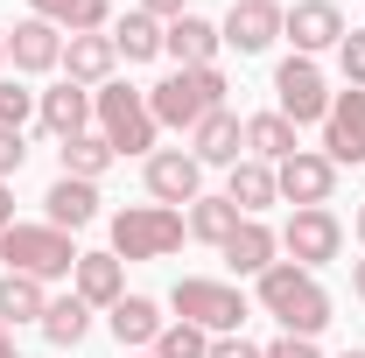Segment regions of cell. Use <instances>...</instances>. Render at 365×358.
I'll use <instances>...</instances> for the list:
<instances>
[{
    "label": "cell",
    "mask_w": 365,
    "mask_h": 358,
    "mask_svg": "<svg viewBox=\"0 0 365 358\" xmlns=\"http://www.w3.org/2000/svg\"><path fill=\"white\" fill-rule=\"evenodd\" d=\"M253 295H260V310H267L288 337H323V330H330V295H323L317 274L295 267V260H274V267L253 281Z\"/></svg>",
    "instance_id": "cell-1"
},
{
    "label": "cell",
    "mask_w": 365,
    "mask_h": 358,
    "mask_svg": "<svg viewBox=\"0 0 365 358\" xmlns=\"http://www.w3.org/2000/svg\"><path fill=\"white\" fill-rule=\"evenodd\" d=\"M0 267L7 274H29V281H71V267H78V232H56V225H7L0 232Z\"/></svg>",
    "instance_id": "cell-2"
},
{
    "label": "cell",
    "mask_w": 365,
    "mask_h": 358,
    "mask_svg": "<svg viewBox=\"0 0 365 358\" xmlns=\"http://www.w3.org/2000/svg\"><path fill=\"white\" fill-rule=\"evenodd\" d=\"M91 120H98V134L113 140L120 162H127V155H140V162L155 155V134H162V127H155V113H148V91L120 85V78L98 85V91H91Z\"/></svg>",
    "instance_id": "cell-3"
},
{
    "label": "cell",
    "mask_w": 365,
    "mask_h": 358,
    "mask_svg": "<svg viewBox=\"0 0 365 358\" xmlns=\"http://www.w3.org/2000/svg\"><path fill=\"white\" fill-rule=\"evenodd\" d=\"M225 106V71L211 63V71H169L162 85H148V113H155V127H182V134H197V120L204 113H218Z\"/></svg>",
    "instance_id": "cell-4"
},
{
    "label": "cell",
    "mask_w": 365,
    "mask_h": 358,
    "mask_svg": "<svg viewBox=\"0 0 365 358\" xmlns=\"http://www.w3.org/2000/svg\"><path fill=\"white\" fill-rule=\"evenodd\" d=\"M169 310H176L182 323H197L204 337L246 330V295H239L232 281H211V274H182L176 288H169Z\"/></svg>",
    "instance_id": "cell-5"
},
{
    "label": "cell",
    "mask_w": 365,
    "mask_h": 358,
    "mask_svg": "<svg viewBox=\"0 0 365 358\" xmlns=\"http://www.w3.org/2000/svg\"><path fill=\"white\" fill-rule=\"evenodd\" d=\"M182 239V211L169 204H127V211H113V253L120 260H169Z\"/></svg>",
    "instance_id": "cell-6"
},
{
    "label": "cell",
    "mask_w": 365,
    "mask_h": 358,
    "mask_svg": "<svg viewBox=\"0 0 365 358\" xmlns=\"http://www.w3.org/2000/svg\"><path fill=\"white\" fill-rule=\"evenodd\" d=\"M274 113L288 127H323L330 120V85H323L317 56H281L274 63Z\"/></svg>",
    "instance_id": "cell-7"
},
{
    "label": "cell",
    "mask_w": 365,
    "mask_h": 358,
    "mask_svg": "<svg viewBox=\"0 0 365 358\" xmlns=\"http://www.w3.org/2000/svg\"><path fill=\"white\" fill-rule=\"evenodd\" d=\"M281 253L295 260V267H330L337 253H344V225H337V211L330 204H309V211H288V225H281Z\"/></svg>",
    "instance_id": "cell-8"
},
{
    "label": "cell",
    "mask_w": 365,
    "mask_h": 358,
    "mask_svg": "<svg viewBox=\"0 0 365 358\" xmlns=\"http://www.w3.org/2000/svg\"><path fill=\"white\" fill-rule=\"evenodd\" d=\"M274 190H281V204H295V211L330 204V190H337V162H330L323 148H295L288 162H274Z\"/></svg>",
    "instance_id": "cell-9"
},
{
    "label": "cell",
    "mask_w": 365,
    "mask_h": 358,
    "mask_svg": "<svg viewBox=\"0 0 365 358\" xmlns=\"http://www.w3.org/2000/svg\"><path fill=\"white\" fill-rule=\"evenodd\" d=\"M148 197L169 204V211H190V204L204 197V162H197L190 148H155V155H148Z\"/></svg>",
    "instance_id": "cell-10"
},
{
    "label": "cell",
    "mask_w": 365,
    "mask_h": 358,
    "mask_svg": "<svg viewBox=\"0 0 365 358\" xmlns=\"http://www.w3.org/2000/svg\"><path fill=\"white\" fill-rule=\"evenodd\" d=\"M281 21H288L281 0H232V14L218 21V36H225V49H239V56H260V49L281 43Z\"/></svg>",
    "instance_id": "cell-11"
},
{
    "label": "cell",
    "mask_w": 365,
    "mask_h": 358,
    "mask_svg": "<svg viewBox=\"0 0 365 358\" xmlns=\"http://www.w3.org/2000/svg\"><path fill=\"white\" fill-rule=\"evenodd\" d=\"M323 155L337 169H359L365 162V91H330V120H323Z\"/></svg>",
    "instance_id": "cell-12"
},
{
    "label": "cell",
    "mask_w": 365,
    "mask_h": 358,
    "mask_svg": "<svg viewBox=\"0 0 365 358\" xmlns=\"http://www.w3.org/2000/svg\"><path fill=\"white\" fill-rule=\"evenodd\" d=\"M281 36L295 43V56H323V49L344 43V7L337 0H295L288 21H281Z\"/></svg>",
    "instance_id": "cell-13"
},
{
    "label": "cell",
    "mask_w": 365,
    "mask_h": 358,
    "mask_svg": "<svg viewBox=\"0 0 365 358\" xmlns=\"http://www.w3.org/2000/svg\"><path fill=\"white\" fill-rule=\"evenodd\" d=\"M218 49H225V36H218V21H204V14H176V21L162 29V56H169L176 71H211Z\"/></svg>",
    "instance_id": "cell-14"
},
{
    "label": "cell",
    "mask_w": 365,
    "mask_h": 358,
    "mask_svg": "<svg viewBox=\"0 0 365 358\" xmlns=\"http://www.w3.org/2000/svg\"><path fill=\"white\" fill-rule=\"evenodd\" d=\"M7 63H14L21 78L63 71V29H56V21H43V14H29V21L7 36Z\"/></svg>",
    "instance_id": "cell-15"
},
{
    "label": "cell",
    "mask_w": 365,
    "mask_h": 358,
    "mask_svg": "<svg viewBox=\"0 0 365 358\" xmlns=\"http://www.w3.org/2000/svg\"><path fill=\"white\" fill-rule=\"evenodd\" d=\"M190 155H197L204 169H232V162H246V120H239L232 106L204 113L197 134H190Z\"/></svg>",
    "instance_id": "cell-16"
},
{
    "label": "cell",
    "mask_w": 365,
    "mask_h": 358,
    "mask_svg": "<svg viewBox=\"0 0 365 358\" xmlns=\"http://www.w3.org/2000/svg\"><path fill=\"white\" fill-rule=\"evenodd\" d=\"M218 253H225V267H232V274L260 281V274H267L274 260H281V232H274L267 218H239V232H232Z\"/></svg>",
    "instance_id": "cell-17"
},
{
    "label": "cell",
    "mask_w": 365,
    "mask_h": 358,
    "mask_svg": "<svg viewBox=\"0 0 365 358\" xmlns=\"http://www.w3.org/2000/svg\"><path fill=\"white\" fill-rule=\"evenodd\" d=\"M36 120H43V134L49 140H78V134H91V91L85 85H49L43 98H36Z\"/></svg>",
    "instance_id": "cell-18"
},
{
    "label": "cell",
    "mask_w": 365,
    "mask_h": 358,
    "mask_svg": "<svg viewBox=\"0 0 365 358\" xmlns=\"http://www.w3.org/2000/svg\"><path fill=\"white\" fill-rule=\"evenodd\" d=\"M71 295L91 302V310H113V302L127 295V260H120V253H78V267H71Z\"/></svg>",
    "instance_id": "cell-19"
},
{
    "label": "cell",
    "mask_w": 365,
    "mask_h": 358,
    "mask_svg": "<svg viewBox=\"0 0 365 358\" xmlns=\"http://www.w3.org/2000/svg\"><path fill=\"white\" fill-rule=\"evenodd\" d=\"M106 323H113V337H120V352H155V337H162V302L155 295H120L113 310H106Z\"/></svg>",
    "instance_id": "cell-20"
},
{
    "label": "cell",
    "mask_w": 365,
    "mask_h": 358,
    "mask_svg": "<svg viewBox=\"0 0 365 358\" xmlns=\"http://www.w3.org/2000/svg\"><path fill=\"white\" fill-rule=\"evenodd\" d=\"M113 71H120V49H113V36H63V78L71 85H113Z\"/></svg>",
    "instance_id": "cell-21"
},
{
    "label": "cell",
    "mask_w": 365,
    "mask_h": 358,
    "mask_svg": "<svg viewBox=\"0 0 365 358\" xmlns=\"http://www.w3.org/2000/svg\"><path fill=\"white\" fill-rule=\"evenodd\" d=\"M43 211L56 232H85L91 218H98V183H78V176H56L43 197Z\"/></svg>",
    "instance_id": "cell-22"
},
{
    "label": "cell",
    "mask_w": 365,
    "mask_h": 358,
    "mask_svg": "<svg viewBox=\"0 0 365 358\" xmlns=\"http://www.w3.org/2000/svg\"><path fill=\"white\" fill-rule=\"evenodd\" d=\"M225 197L239 204V218H260L267 204H281V190H274V169H267V162H253V155L225 169Z\"/></svg>",
    "instance_id": "cell-23"
},
{
    "label": "cell",
    "mask_w": 365,
    "mask_h": 358,
    "mask_svg": "<svg viewBox=\"0 0 365 358\" xmlns=\"http://www.w3.org/2000/svg\"><path fill=\"white\" fill-rule=\"evenodd\" d=\"M113 49H120V63H155V56H162V21H155L148 7L113 14Z\"/></svg>",
    "instance_id": "cell-24"
},
{
    "label": "cell",
    "mask_w": 365,
    "mask_h": 358,
    "mask_svg": "<svg viewBox=\"0 0 365 358\" xmlns=\"http://www.w3.org/2000/svg\"><path fill=\"white\" fill-rule=\"evenodd\" d=\"M36 330H43L56 352H78V344L91 337V302H78V295H49V310H43Z\"/></svg>",
    "instance_id": "cell-25"
},
{
    "label": "cell",
    "mask_w": 365,
    "mask_h": 358,
    "mask_svg": "<svg viewBox=\"0 0 365 358\" xmlns=\"http://www.w3.org/2000/svg\"><path fill=\"white\" fill-rule=\"evenodd\" d=\"M43 21H56L63 36H98L113 29V0H29Z\"/></svg>",
    "instance_id": "cell-26"
},
{
    "label": "cell",
    "mask_w": 365,
    "mask_h": 358,
    "mask_svg": "<svg viewBox=\"0 0 365 358\" xmlns=\"http://www.w3.org/2000/svg\"><path fill=\"white\" fill-rule=\"evenodd\" d=\"M43 310H49V288H43V281H29V274H0V323H7V330L43 323Z\"/></svg>",
    "instance_id": "cell-27"
},
{
    "label": "cell",
    "mask_w": 365,
    "mask_h": 358,
    "mask_svg": "<svg viewBox=\"0 0 365 358\" xmlns=\"http://www.w3.org/2000/svg\"><path fill=\"white\" fill-rule=\"evenodd\" d=\"M182 232L204 239V246H225L232 232H239V204H232V197H197V204L182 211Z\"/></svg>",
    "instance_id": "cell-28"
},
{
    "label": "cell",
    "mask_w": 365,
    "mask_h": 358,
    "mask_svg": "<svg viewBox=\"0 0 365 358\" xmlns=\"http://www.w3.org/2000/svg\"><path fill=\"white\" fill-rule=\"evenodd\" d=\"M56 155H63V176H78V183H98L120 155H113V140L106 134H78V140H56Z\"/></svg>",
    "instance_id": "cell-29"
},
{
    "label": "cell",
    "mask_w": 365,
    "mask_h": 358,
    "mask_svg": "<svg viewBox=\"0 0 365 358\" xmlns=\"http://www.w3.org/2000/svg\"><path fill=\"white\" fill-rule=\"evenodd\" d=\"M246 155H253V162H288V155H295V127H288V120H281V113H253V120H246Z\"/></svg>",
    "instance_id": "cell-30"
},
{
    "label": "cell",
    "mask_w": 365,
    "mask_h": 358,
    "mask_svg": "<svg viewBox=\"0 0 365 358\" xmlns=\"http://www.w3.org/2000/svg\"><path fill=\"white\" fill-rule=\"evenodd\" d=\"M155 358H211V337L197 330V323H162V337H155Z\"/></svg>",
    "instance_id": "cell-31"
},
{
    "label": "cell",
    "mask_w": 365,
    "mask_h": 358,
    "mask_svg": "<svg viewBox=\"0 0 365 358\" xmlns=\"http://www.w3.org/2000/svg\"><path fill=\"white\" fill-rule=\"evenodd\" d=\"M36 98H43V91H29V85H14V78H0V127H14V134H21V127L36 120Z\"/></svg>",
    "instance_id": "cell-32"
},
{
    "label": "cell",
    "mask_w": 365,
    "mask_h": 358,
    "mask_svg": "<svg viewBox=\"0 0 365 358\" xmlns=\"http://www.w3.org/2000/svg\"><path fill=\"white\" fill-rule=\"evenodd\" d=\"M337 71H344V85L365 91V29H344V43H337Z\"/></svg>",
    "instance_id": "cell-33"
},
{
    "label": "cell",
    "mask_w": 365,
    "mask_h": 358,
    "mask_svg": "<svg viewBox=\"0 0 365 358\" xmlns=\"http://www.w3.org/2000/svg\"><path fill=\"white\" fill-rule=\"evenodd\" d=\"M21 162H29V140L14 134V127H0V183L21 176Z\"/></svg>",
    "instance_id": "cell-34"
},
{
    "label": "cell",
    "mask_w": 365,
    "mask_h": 358,
    "mask_svg": "<svg viewBox=\"0 0 365 358\" xmlns=\"http://www.w3.org/2000/svg\"><path fill=\"white\" fill-rule=\"evenodd\" d=\"M267 358H323V352H317V337H288V330H281L267 344Z\"/></svg>",
    "instance_id": "cell-35"
},
{
    "label": "cell",
    "mask_w": 365,
    "mask_h": 358,
    "mask_svg": "<svg viewBox=\"0 0 365 358\" xmlns=\"http://www.w3.org/2000/svg\"><path fill=\"white\" fill-rule=\"evenodd\" d=\"M211 358H267V352H260L253 337H239V330H232V337H211Z\"/></svg>",
    "instance_id": "cell-36"
},
{
    "label": "cell",
    "mask_w": 365,
    "mask_h": 358,
    "mask_svg": "<svg viewBox=\"0 0 365 358\" xmlns=\"http://www.w3.org/2000/svg\"><path fill=\"white\" fill-rule=\"evenodd\" d=\"M140 7H148V14H155V21H162V29H169V21H176V14H190V0H140Z\"/></svg>",
    "instance_id": "cell-37"
},
{
    "label": "cell",
    "mask_w": 365,
    "mask_h": 358,
    "mask_svg": "<svg viewBox=\"0 0 365 358\" xmlns=\"http://www.w3.org/2000/svg\"><path fill=\"white\" fill-rule=\"evenodd\" d=\"M14 225V183H0V232Z\"/></svg>",
    "instance_id": "cell-38"
},
{
    "label": "cell",
    "mask_w": 365,
    "mask_h": 358,
    "mask_svg": "<svg viewBox=\"0 0 365 358\" xmlns=\"http://www.w3.org/2000/svg\"><path fill=\"white\" fill-rule=\"evenodd\" d=\"M0 358H21V344H14V330L0 323Z\"/></svg>",
    "instance_id": "cell-39"
},
{
    "label": "cell",
    "mask_w": 365,
    "mask_h": 358,
    "mask_svg": "<svg viewBox=\"0 0 365 358\" xmlns=\"http://www.w3.org/2000/svg\"><path fill=\"white\" fill-rule=\"evenodd\" d=\"M351 295L365 302V260H351Z\"/></svg>",
    "instance_id": "cell-40"
},
{
    "label": "cell",
    "mask_w": 365,
    "mask_h": 358,
    "mask_svg": "<svg viewBox=\"0 0 365 358\" xmlns=\"http://www.w3.org/2000/svg\"><path fill=\"white\" fill-rule=\"evenodd\" d=\"M351 232H359V246H365V204H359V211H351Z\"/></svg>",
    "instance_id": "cell-41"
},
{
    "label": "cell",
    "mask_w": 365,
    "mask_h": 358,
    "mask_svg": "<svg viewBox=\"0 0 365 358\" xmlns=\"http://www.w3.org/2000/svg\"><path fill=\"white\" fill-rule=\"evenodd\" d=\"M0 78H7V36H0Z\"/></svg>",
    "instance_id": "cell-42"
},
{
    "label": "cell",
    "mask_w": 365,
    "mask_h": 358,
    "mask_svg": "<svg viewBox=\"0 0 365 358\" xmlns=\"http://www.w3.org/2000/svg\"><path fill=\"white\" fill-rule=\"evenodd\" d=\"M127 358H155V352H127Z\"/></svg>",
    "instance_id": "cell-43"
},
{
    "label": "cell",
    "mask_w": 365,
    "mask_h": 358,
    "mask_svg": "<svg viewBox=\"0 0 365 358\" xmlns=\"http://www.w3.org/2000/svg\"><path fill=\"white\" fill-rule=\"evenodd\" d=\"M344 358H365V352H344Z\"/></svg>",
    "instance_id": "cell-44"
}]
</instances>
